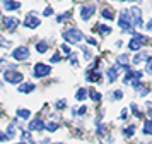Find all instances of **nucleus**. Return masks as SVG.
Listing matches in <instances>:
<instances>
[{
	"label": "nucleus",
	"instance_id": "obj_1",
	"mask_svg": "<svg viewBox=\"0 0 152 144\" xmlns=\"http://www.w3.org/2000/svg\"><path fill=\"white\" fill-rule=\"evenodd\" d=\"M63 38L69 41V43H79V41L84 40V34L80 29H77V27H70L67 29L65 33H63Z\"/></svg>",
	"mask_w": 152,
	"mask_h": 144
},
{
	"label": "nucleus",
	"instance_id": "obj_2",
	"mask_svg": "<svg viewBox=\"0 0 152 144\" xmlns=\"http://www.w3.org/2000/svg\"><path fill=\"white\" fill-rule=\"evenodd\" d=\"M118 24L120 27L123 29V31H132V21H130V12L123 9V10H120V17H118Z\"/></svg>",
	"mask_w": 152,
	"mask_h": 144
},
{
	"label": "nucleus",
	"instance_id": "obj_3",
	"mask_svg": "<svg viewBox=\"0 0 152 144\" xmlns=\"http://www.w3.org/2000/svg\"><path fill=\"white\" fill-rule=\"evenodd\" d=\"M4 77H5V82H9V84H21V81H24V75L21 72H15L14 69L7 70Z\"/></svg>",
	"mask_w": 152,
	"mask_h": 144
},
{
	"label": "nucleus",
	"instance_id": "obj_4",
	"mask_svg": "<svg viewBox=\"0 0 152 144\" xmlns=\"http://www.w3.org/2000/svg\"><path fill=\"white\" fill-rule=\"evenodd\" d=\"M128 12H130L132 24H133L135 27H142V24H144V22H142V10H140L138 7H132Z\"/></svg>",
	"mask_w": 152,
	"mask_h": 144
},
{
	"label": "nucleus",
	"instance_id": "obj_5",
	"mask_svg": "<svg viewBox=\"0 0 152 144\" xmlns=\"http://www.w3.org/2000/svg\"><path fill=\"white\" fill-rule=\"evenodd\" d=\"M145 43H147V38H145L144 34L133 33V38H132V41L128 43V48H130V50H138L140 47H144Z\"/></svg>",
	"mask_w": 152,
	"mask_h": 144
},
{
	"label": "nucleus",
	"instance_id": "obj_6",
	"mask_svg": "<svg viewBox=\"0 0 152 144\" xmlns=\"http://www.w3.org/2000/svg\"><path fill=\"white\" fill-rule=\"evenodd\" d=\"M12 57H14L15 60H28L29 58V48L28 47H17L14 50V52H12Z\"/></svg>",
	"mask_w": 152,
	"mask_h": 144
},
{
	"label": "nucleus",
	"instance_id": "obj_7",
	"mask_svg": "<svg viewBox=\"0 0 152 144\" xmlns=\"http://www.w3.org/2000/svg\"><path fill=\"white\" fill-rule=\"evenodd\" d=\"M50 72H51V67H48L46 64H36L34 69H33L34 77H45V75H48Z\"/></svg>",
	"mask_w": 152,
	"mask_h": 144
},
{
	"label": "nucleus",
	"instance_id": "obj_8",
	"mask_svg": "<svg viewBox=\"0 0 152 144\" xmlns=\"http://www.w3.org/2000/svg\"><path fill=\"white\" fill-rule=\"evenodd\" d=\"M41 24V21L38 19V16H34L33 12H29L26 17H24V26L26 27H31V29H34Z\"/></svg>",
	"mask_w": 152,
	"mask_h": 144
},
{
	"label": "nucleus",
	"instance_id": "obj_9",
	"mask_svg": "<svg viewBox=\"0 0 152 144\" xmlns=\"http://www.w3.org/2000/svg\"><path fill=\"white\" fill-rule=\"evenodd\" d=\"M94 10H96L94 4H87V5H82V7H80V17H82L84 21H89V19H91V16L94 14Z\"/></svg>",
	"mask_w": 152,
	"mask_h": 144
},
{
	"label": "nucleus",
	"instance_id": "obj_10",
	"mask_svg": "<svg viewBox=\"0 0 152 144\" xmlns=\"http://www.w3.org/2000/svg\"><path fill=\"white\" fill-rule=\"evenodd\" d=\"M45 129V122L41 118H34L33 122H29V130H43Z\"/></svg>",
	"mask_w": 152,
	"mask_h": 144
},
{
	"label": "nucleus",
	"instance_id": "obj_11",
	"mask_svg": "<svg viewBox=\"0 0 152 144\" xmlns=\"http://www.w3.org/2000/svg\"><path fill=\"white\" fill-rule=\"evenodd\" d=\"M19 24V21L15 19V17H4V26L7 27V29H15V26Z\"/></svg>",
	"mask_w": 152,
	"mask_h": 144
},
{
	"label": "nucleus",
	"instance_id": "obj_12",
	"mask_svg": "<svg viewBox=\"0 0 152 144\" xmlns=\"http://www.w3.org/2000/svg\"><path fill=\"white\" fill-rule=\"evenodd\" d=\"M106 75H108L110 82H115L118 79V67H110L106 70Z\"/></svg>",
	"mask_w": 152,
	"mask_h": 144
},
{
	"label": "nucleus",
	"instance_id": "obj_13",
	"mask_svg": "<svg viewBox=\"0 0 152 144\" xmlns=\"http://www.w3.org/2000/svg\"><path fill=\"white\" fill-rule=\"evenodd\" d=\"M4 7L7 9V10H17L21 4L19 2H14V0H4Z\"/></svg>",
	"mask_w": 152,
	"mask_h": 144
},
{
	"label": "nucleus",
	"instance_id": "obj_14",
	"mask_svg": "<svg viewBox=\"0 0 152 144\" xmlns=\"http://www.w3.org/2000/svg\"><path fill=\"white\" fill-rule=\"evenodd\" d=\"M34 84L33 82H24V84H19V91L21 93H31V91H34Z\"/></svg>",
	"mask_w": 152,
	"mask_h": 144
},
{
	"label": "nucleus",
	"instance_id": "obj_15",
	"mask_svg": "<svg viewBox=\"0 0 152 144\" xmlns=\"http://www.w3.org/2000/svg\"><path fill=\"white\" fill-rule=\"evenodd\" d=\"M36 50H38V53H45V52L48 50V43H46V41H39V43H36Z\"/></svg>",
	"mask_w": 152,
	"mask_h": 144
},
{
	"label": "nucleus",
	"instance_id": "obj_16",
	"mask_svg": "<svg viewBox=\"0 0 152 144\" xmlns=\"http://www.w3.org/2000/svg\"><path fill=\"white\" fill-rule=\"evenodd\" d=\"M142 60H149V55L147 53H138L137 57H133V64H138V62H142Z\"/></svg>",
	"mask_w": 152,
	"mask_h": 144
},
{
	"label": "nucleus",
	"instance_id": "obj_17",
	"mask_svg": "<svg viewBox=\"0 0 152 144\" xmlns=\"http://www.w3.org/2000/svg\"><path fill=\"white\" fill-rule=\"evenodd\" d=\"M103 17L104 19H113V17H115V14H113V10H111V9H103Z\"/></svg>",
	"mask_w": 152,
	"mask_h": 144
},
{
	"label": "nucleus",
	"instance_id": "obj_18",
	"mask_svg": "<svg viewBox=\"0 0 152 144\" xmlns=\"http://www.w3.org/2000/svg\"><path fill=\"white\" fill-rule=\"evenodd\" d=\"M17 115L21 117V118H29V117H31V112H29V110L19 108V110H17Z\"/></svg>",
	"mask_w": 152,
	"mask_h": 144
},
{
	"label": "nucleus",
	"instance_id": "obj_19",
	"mask_svg": "<svg viewBox=\"0 0 152 144\" xmlns=\"http://www.w3.org/2000/svg\"><path fill=\"white\" fill-rule=\"evenodd\" d=\"M86 95H87V91H86L84 88H80V89H77L75 98H77V100H84V98H86Z\"/></svg>",
	"mask_w": 152,
	"mask_h": 144
},
{
	"label": "nucleus",
	"instance_id": "obj_20",
	"mask_svg": "<svg viewBox=\"0 0 152 144\" xmlns=\"http://www.w3.org/2000/svg\"><path fill=\"white\" fill-rule=\"evenodd\" d=\"M123 134H125L126 137H132L133 134H135V127H133V125H130V127H126V129L123 130Z\"/></svg>",
	"mask_w": 152,
	"mask_h": 144
},
{
	"label": "nucleus",
	"instance_id": "obj_21",
	"mask_svg": "<svg viewBox=\"0 0 152 144\" xmlns=\"http://www.w3.org/2000/svg\"><path fill=\"white\" fill-rule=\"evenodd\" d=\"M99 31H101V34H110V33H111V27H110V26H103V24H99Z\"/></svg>",
	"mask_w": 152,
	"mask_h": 144
},
{
	"label": "nucleus",
	"instance_id": "obj_22",
	"mask_svg": "<svg viewBox=\"0 0 152 144\" xmlns=\"http://www.w3.org/2000/svg\"><path fill=\"white\" fill-rule=\"evenodd\" d=\"M144 132L145 134H152V122H145L144 123Z\"/></svg>",
	"mask_w": 152,
	"mask_h": 144
},
{
	"label": "nucleus",
	"instance_id": "obj_23",
	"mask_svg": "<svg viewBox=\"0 0 152 144\" xmlns=\"http://www.w3.org/2000/svg\"><path fill=\"white\" fill-rule=\"evenodd\" d=\"M91 100H94V101H99V100H101V95H99V93H97V91H91Z\"/></svg>",
	"mask_w": 152,
	"mask_h": 144
},
{
	"label": "nucleus",
	"instance_id": "obj_24",
	"mask_svg": "<svg viewBox=\"0 0 152 144\" xmlns=\"http://www.w3.org/2000/svg\"><path fill=\"white\" fill-rule=\"evenodd\" d=\"M14 134H15V129H14V123H10L7 127V136L9 137H14Z\"/></svg>",
	"mask_w": 152,
	"mask_h": 144
},
{
	"label": "nucleus",
	"instance_id": "obj_25",
	"mask_svg": "<svg viewBox=\"0 0 152 144\" xmlns=\"http://www.w3.org/2000/svg\"><path fill=\"white\" fill-rule=\"evenodd\" d=\"M45 127H46L50 132H51V130H56V129H58V123H51V122H50V123H45Z\"/></svg>",
	"mask_w": 152,
	"mask_h": 144
},
{
	"label": "nucleus",
	"instance_id": "obj_26",
	"mask_svg": "<svg viewBox=\"0 0 152 144\" xmlns=\"http://www.w3.org/2000/svg\"><path fill=\"white\" fill-rule=\"evenodd\" d=\"M132 86H133L135 89H140V88H142V82L138 81V77H135V79L132 81Z\"/></svg>",
	"mask_w": 152,
	"mask_h": 144
},
{
	"label": "nucleus",
	"instance_id": "obj_27",
	"mask_svg": "<svg viewBox=\"0 0 152 144\" xmlns=\"http://www.w3.org/2000/svg\"><path fill=\"white\" fill-rule=\"evenodd\" d=\"M121 98H123V91H120V89H118V91L113 93V100H121Z\"/></svg>",
	"mask_w": 152,
	"mask_h": 144
},
{
	"label": "nucleus",
	"instance_id": "obj_28",
	"mask_svg": "<svg viewBox=\"0 0 152 144\" xmlns=\"http://www.w3.org/2000/svg\"><path fill=\"white\" fill-rule=\"evenodd\" d=\"M62 52L65 55H72V52H70V48H69V45H65V43H63L62 45Z\"/></svg>",
	"mask_w": 152,
	"mask_h": 144
},
{
	"label": "nucleus",
	"instance_id": "obj_29",
	"mask_svg": "<svg viewBox=\"0 0 152 144\" xmlns=\"http://www.w3.org/2000/svg\"><path fill=\"white\" fill-rule=\"evenodd\" d=\"M65 105H67V101H65V100H60V101H56V108L62 110L63 106H65Z\"/></svg>",
	"mask_w": 152,
	"mask_h": 144
},
{
	"label": "nucleus",
	"instance_id": "obj_30",
	"mask_svg": "<svg viewBox=\"0 0 152 144\" xmlns=\"http://www.w3.org/2000/svg\"><path fill=\"white\" fill-rule=\"evenodd\" d=\"M0 45L2 47H10V41H5V38H0Z\"/></svg>",
	"mask_w": 152,
	"mask_h": 144
},
{
	"label": "nucleus",
	"instance_id": "obj_31",
	"mask_svg": "<svg viewBox=\"0 0 152 144\" xmlns=\"http://www.w3.org/2000/svg\"><path fill=\"white\" fill-rule=\"evenodd\" d=\"M43 14H45V16H51V14H53V9H51V7H46Z\"/></svg>",
	"mask_w": 152,
	"mask_h": 144
},
{
	"label": "nucleus",
	"instance_id": "obj_32",
	"mask_svg": "<svg viewBox=\"0 0 152 144\" xmlns=\"http://www.w3.org/2000/svg\"><path fill=\"white\" fill-rule=\"evenodd\" d=\"M10 137L7 136V134H4V132H0V141H9Z\"/></svg>",
	"mask_w": 152,
	"mask_h": 144
},
{
	"label": "nucleus",
	"instance_id": "obj_33",
	"mask_svg": "<svg viewBox=\"0 0 152 144\" xmlns=\"http://www.w3.org/2000/svg\"><path fill=\"white\" fill-rule=\"evenodd\" d=\"M145 67H147V69H149V70L152 72V58H149V60H147V64H145Z\"/></svg>",
	"mask_w": 152,
	"mask_h": 144
},
{
	"label": "nucleus",
	"instance_id": "obj_34",
	"mask_svg": "<svg viewBox=\"0 0 152 144\" xmlns=\"http://www.w3.org/2000/svg\"><path fill=\"white\" fill-rule=\"evenodd\" d=\"M51 62H53V64L60 62V55H53V57H51Z\"/></svg>",
	"mask_w": 152,
	"mask_h": 144
},
{
	"label": "nucleus",
	"instance_id": "obj_35",
	"mask_svg": "<svg viewBox=\"0 0 152 144\" xmlns=\"http://www.w3.org/2000/svg\"><path fill=\"white\" fill-rule=\"evenodd\" d=\"M75 113H80V115H82V113H86V106H80L79 110H75Z\"/></svg>",
	"mask_w": 152,
	"mask_h": 144
},
{
	"label": "nucleus",
	"instance_id": "obj_36",
	"mask_svg": "<svg viewBox=\"0 0 152 144\" xmlns=\"http://www.w3.org/2000/svg\"><path fill=\"white\" fill-rule=\"evenodd\" d=\"M144 27H145V29H149V31H152V21H149V22H147Z\"/></svg>",
	"mask_w": 152,
	"mask_h": 144
},
{
	"label": "nucleus",
	"instance_id": "obj_37",
	"mask_svg": "<svg viewBox=\"0 0 152 144\" xmlns=\"http://www.w3.org/2000/svg\"><path fill=\"white\" fill-rule=\"evenodd\" d=\"M87 43H89V45H97V41L92 40V38H87Z\"/></svg>",
	"mask_w": 152,
	"mask_h": 144
},
{
	"label": "nucleus",
	"instance_id": "obj_38",
	"mask_svg": "<svg viewBox=\"0 0 152 144\" xmlns=\"http://www.w3.org/2000/svg\"><path fill=\"white\" fill-rule=\"evenodd\" d=\"M55 144H60V143H55Z\"/></svg>",
	"mask_w": 152,
	"mask_h": 144
},
{
	"label": "nucleus",
	"instance_id": "obj_39",
	"mask_svg": "<svg viewBox=\"0 0 152 144\" xmlns=\"http://www.w3.org/2000/svg\"><path fill=\"white\" fill-rule=\"evenodd\" d=\"M19 144H24V143H19Z\"/></svg>",
	"mask_w": 152,
	"mask_h": 144
},
{
	"label": "nucleus",
	"instance_id": "obj_40",
	"mask_svg": "<svg viewBox=\"0 0 152 144\" xmlns=\"http://www.w3.org/2000/svg\"><path fill=\"white\" fill-rule=\"evenodd\" d=\"M0 113H2V112H0Z\"/></svg>",
	"mask_w": 152,
	"mask_h": 144
}]
</instances>
